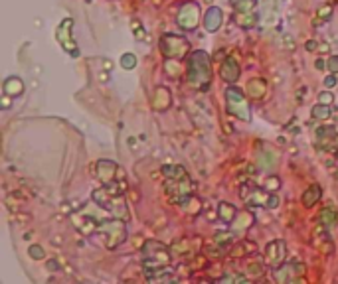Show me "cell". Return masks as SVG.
Returning a JSON list of instances; mask_svg holds the SVG:
<instances>
[{"label":"cell","mask_w":338,"mask_h":284,"mask_svg":"<svg viewBox=\"0 0 338 284\" xmlns=\"http://www.w3.org/2000/svg\"><path fill=\"white\" fill-rule=\"evenodd\" d=\"M186 81L194 89H206L212 81V57L204 50H196L188 55Z\"/></svg>","instance_id":"1"},{"label":"cell","mask_w":338,"mask_h":284,"mask_svg":"<svg viewBox=\"0 0 338 284\" xmlns=\"http://www.w3.org/2000/svg\"><path fill=\"white\" fill-rule=\"evenodd\" d=\"M172 260V253L164 243L148 239L143 245V269L144 272L158 271V269H166Z\"/></svg>","instance_id":"2"},{"label":"cell","mask_w":338,"mask_h":284,"mask_svg":"<svg viewBox=\"0 0 338 284\" xmlns=\"http://www.w3.org/2000/svg\"><path fill=\"white\" fill-rule=\"evenodd\" d=\"M95 235H99V239L103 241V245L107 249H117L119 245H123L127 241V223L123 217H113V219H103L99 221Z\"/></svg>","instance_id":"3"},{"label":"cell","mask_w":338,"mask_h":284,"mask_svg":"<svg viewBox=\"0 0 338 284\" xmlns=\"http://www.w3.org/2000/svg\"><path fill=\"white\" fill-rule=\"evenodd\" d=\"M226 111L232 116L239 118V120H251V109H249V101L243 95V91L235 85H230L226 89Z\"/></svg>","instance_id":"4"},{"label":"cell","mask_w":338,"mask_h":284,"mask_svg":"<svg viewBox=\"0 0 338 284\" xmlns=\"http://www.w3.org/2000/svg\"><path fill=\"white\" fill-rule=\"evenodd\" d=\"M192 190H194V181L190 180L188 174L182 176V178H164V192H166L172 204L182 206L184 201L192 195Z\"/></svg>","instance_id":"5"},{"label":"cell","mask_w":338,"mask_h":284,"mask_svg":"<svg viewBox=\"0 0 338 284\" xmlns=\"http://www.w3.org/2000/svg\"><path fill=\"white\" fill-rule=\"evenodd\" d=\"M190 52V44L184 36L178 34H164L160 38V53L166 59H182Z\"/></svg>","instance_id":"6"},{"label":"cell","mask_w":338,"mask_h":284,"mask_svg":"<svg viewBox=\"0 0 338 284\" xmlns=\"http://www.w3.org/2000/svg\"><path fill=\"white\" fill-rule=\"evenodd\" d=\"M241 197L246 199L247 206H257V207H265V209H277L279 204H281V199H279V195L275 194V192H269V190H259V188H249V194H247V190H241Z\"/></svg>","instance_id":"7"},{"label":"cell","mask_w":338,"mask_h":284,"mask_svg":"<svg viewBox=\"0 0 338 284\" xmlns=\"http://www.w3.org/2000/svg\"><path fill=\"white\" fill-rule=\"evenodd\" d=\"M200 20H202V10H200V4L194 2V0L184 2L178 14H176V24L182 30H186V32L196 30L198 24H200Z\"/></svg>","instance_id":"8"},{"label":"cell","mask_w":338,"mask_h":284,"mask_svg":"<svg viewBox=\"0 0 338 284\" xmlns=\"http://www.w3.org/2000/svg\"><path fill=\"white\" fill-rule=\"evenodd\" d=\"M305 274V265L303 262H283L277 269H273V278L279 284L297 282L301 276Z\"/></svg>","instance_id":"9"},{"label":"cell","mask_w":338,"mask_h":284,"mask_svg":"<svg viewBox=\"0 0 338 284\" xmlns=\"http://www.w3.org/2000/svg\"><path fill=\"white\" fill-rule=\"evenodd\" d=\"M287 257V245L283 239H275L269 245L265 247V253H263V258H265V265L271 267V269H277L279 265L285 262Z\"/></svg>","instance_id":"10"},{"label":"cell","mask_w":338,"mask_h":284,"mask_svg":"<svg viewBox=\"0 0 338 284\" xmlns=\"http://www.w3.org/2000/svg\"><path fill=\"white\" fill-rule=\"evenodd\" d=\"M95 172H97V180L101 181L103 186H109V184H113L119 178H123V172H121V168L113 160H97Z\"/></svg>","instance_id":"11"},{"label":"cell","mask_w":338,"mask_h":284,"mask_svg":"<svg viewBox=\"0 0 338 284\" xmlns=\"http://www.w3.org/2000/svg\"><path fill=\"white\" fill-rule=\"evenodd\" d=\"M71 26H73V20L71 18H65L64 22L58 26V32H55V38H58V42L64 46V50L69 55H78V44L73 42V38H71Z\"/></svg>","instance_id":"12"},{"label":"cell","mask_w":338,"mask_h":284,"mask_svg":"<svg viewBox=\"0 0 338 284\" xmlns=\"http://www.w3.org/2000/svg\"><path fill=\"white\" fill-rule=\"evenodd\" d=\"M239 73H241V69H239L237 59H235L234 55H228V57L221 62V67H220L221 81H226L228 85H234L235 81L239 79Z\"/></svg>","instance_id":"13"},{"label":"cell","mask_w":338,"mask_h":284,"mask_svg":"<svg viewBox=\"0 0 338 284\" xmlns=\"http://www.w3.org/2000/svg\"><path fill=\"white\" fill-rule=\"evenodd\" d=\"M223 24V10L220 6H210L204 16V28L206 32H218Z\"/></svg>","instance_id":"14"},{"label":"cell","mask_w":338,"mask_h":284,"mask_svg":"<svg viewBox=\"0 0 338 284\" xmlns=\"http://www.w3.org/2000/svg\"><path fill=\"white\" fill-rule=\"evenodd\" d=\"M91 197H93V201L97 204L99 207H103V209H115L117 207V201L121 199V197H115V195H111L109 194V190L107 188H99V190H95L91 194Z\"/></svg>","instance_id":"15"},{"label":"cell","mask_w":338,"mask_h":284,"mask_svg":"<svg viewBox=\"0 0 338 284\" xmlns=\"http://www.w3.org/2000/svg\"><path fill=\"white\" fill-rule=\"evenodd\" d=\"M234 22L243 30H251L259 22V14L253 12V10H235Z\"/></svg>","instance_id":"16"},{"label":"cell","mask_w":338,"mask_h":284,"mask_svg":"<svg viewBox=\"0 0 338 284\" xmlns=\"http://www.w3.org/2000/svg\"><path fill=\"white\" fill-rule=\"evenodd\" d=\"M336 140V129L334 127H318L316 129V146L323 148H330L332 142Z\"/></svg>","instance_id":"17"},{"label":"cell","mask_w":338,"mask_h":284,"mask_svg":"<svg viewBox=\"0 0 338 284\" xmlns=\"http://www.w3.org/2000/svg\"><path fill=\"white\" fill-rule=\"evenodd\" d=\"M170 105H172V95L166 87H156L155 91V99H153V107L156 111H166Z\"/></svg>","instance_id":"18"},{"label":"cell","mask_w":338,"mask_h":284,"mask_svg":"<svg viewBox=\"0 0 338 284\" xmlns=\"http://www.w3.org/2000/svg\"><path fill=\"white\" fill-rule=\"evenodd\" d=\"M336 221H338V211L332 206L325 207L321 211V215H318V223H321V227L326 229V231L328 229H334L336 227Z\"/></svg>","instance_id":"19"},{"label":"cell","mask_w":338,"mask_h":284,"mask_svg":"<svg viewBox=\"0 0 338 284\" xmlns=\"http://www.w3.org/2000/svg\"><path fill=\"white\" fill-rule=\"evenodd\" d=\"M247 95H249L251 99H255V101L263 99V97L267 95V83L259 77L251 79V81L247 83Z\"/></svg>","instance_id":"20"},{"label":"cell","mask_w":338,"mask_h":284,"mask_svg":"<svg viewBox=\"0 0 338 284\" xmlns=\"http://www.w3.org/2000/svg\"><path fill=\"white\" fill-rule=\"evenodd\" d=\"M144 278L148 280V282H174L176 280V276L170 272V269H158V271H148L144 272Z\"/></svg>","instance_id":"21"},{"label":"cell","mask_w":338,"mask_h":284,"mask_svg":"<svg viewBox=\"0 0 338 284\" xmlns=\"http://www.w3.org/2000/svg\"><path fill=\"white\" fill-rule=\"evenodd\" d=\"M218 215H220V219L223 223H234L235 217L239 215V211H237V207L232 206V204H228V201H220L218 204Z\"/></svg>","instance_id":"22"},{"label":"cell","mask_w":338,"mask_h":284,"mask_svg":"<svg viewBox=\"0 0 338 284\" xmlns=\"http://www.w3.org/2000/svg\"><path fill=\"white\" fill-rule=\"evenodd\" d=\"M323 197V190H321V186H311L309 190H305L303 195H301V201H303V206L305 207H312L318 204V199Z\"/></svg>","instance_id":"23"},{"label":"cell","mask_w":338,"mask_h":284,"mask_svg":"<svg viewBox=\"0 0 338 284\" xmlns=\"http://www.w3.org/2000/svg\"><path fill=\"white\" fill-rule=\"evenodd\" d=\"M2 89H4L6 95H10V97H18V95L24 93V83H22V79L20 77H8L4 81Z\"/></svg>","instance_id":"24"},{"label":"cell","mask_w":338,"mask_h":284,"mask_svg":"<svg viewBox=\"0 0 338 284\" xmlns=\"http://www.w3.org/2000/svg\"><path fill=\"white\" fill-rule=\"evenodd\" d=\"M330 115H332V107L325 103H316L311 111V116L312 118H316V120H328Z\"/></svg>","instance_id":"25"},{"label":"cell","mask_w":338,"mask_h":284,"mask_svg":"<svg viewBox=\"0 0 338 284\" xmlns=\"http://www.w3.org/2000/svg\"><path fill=\"white\" fill-rule=\"evenodd\" d=\"M160 172H162L164 178H182V176H186V170L182 166H178V164H166V166L160 168Z\"/></svg>","instance_id":"26"},{"label":"cell","mask_w":338,"mask_h":284,"mask_svg":"<svg viewBox=\"0 0 338 284\" xmlns=\"http://www.w3.org/2000/svg\"><path fill=\"white\" fill-rule=\"evenodd\" d=\"M180 59H166L164 62V71H166V75L170 77H178L180 75V71H182V65L178 64Z\"/></svg>","instance_id":"27"},{"label":"cell","mask_w":338,"mask_h":284,"mask_svg":"<svg viewBox=\"0 0 338 284\" xmlns=\"http://www.w3.org/2000/svg\"><path fill=\"white\" fill-rule=\"evenodd\" d=\"M249 276L247 274H241V272H228L220 276V282H247Z\"/></svg>","instance_id":"28"},{"label":"cell","mask_w":338,"mask_h":284,"mask_svg":"<svg viewBox=\"0 0 338 284\" xmlns=\"http://www.w3.org/2000/svg\"><path fill=\"white\" fill-rule=\"evenodd\" d=\"M330 16H332V6H330V4L321 6V8H318V18L314 20V26H318V24H323V22H328Z\"/></svg>","instance_id":"29"},{"label":"cell","mask_w":338,"mask_h":284,"mask_svg":"<svg viewBox=\"0 0 338 284\" xmlns=\"http://www.w3.org/2000/svg\"><path fill=\"white\" fill-rule=\"evenodd\" d=\"M235 10H253L257 0H230Z\"/></svg>","instance_id":"30"},{"label":"cell","mask_w":338,"mask_h":284,"mask_svg":"<svg viewBox=\"0 0 338 284\" xmlns=\"http://www.w3.org/2000/svg\"><path fill=\"white\" fill-rule=\"evenodd\" d=\"M121 67L123 69H135L137 67V55L135 53H125L121 57Z\"/></svg>","instance_id":"31"},{"label":"cell","mask_w":338,"mask_h":284,"mask_svg":"<svg viewBox=\"0 0 338 284\" xmlns=\"http://www.w3.org/2000/svg\"><path fill=\"white\" fill-rule=\"evenodd\" d=\"M265 190H269V192H277L279 188H281V180L275 176V174H269V178L265 180V186H263Z\"/></svg>","instance_id":"32"},{"label":"cell","mask_w":338,"mask_h":284,"mask_svg":"<svg viewBox=\"0 0 338 284\" xmlns=\"http://www.w3.org/2000/svg\"><path fill=\"white\" fill-rule=\"evenodd\" d=\"M247 272H249V274H247L249 278H257V276L263 274V269H261L259 262H251V265L247 267Z\"/></svg>","instance_id":"33"},{"label":"cell","mask_w":338,"mask_h":284,"mask_svg":"<svg viewBox=\"0 0 338 284\" xmlns=\"http://www.w3.org/2000/svg\"><path fill=\"white\" fill-rule=\"evenodd\" d=\"M28 253H30V257L36 258V260H42V258H46V253H44V249L40 245H32L28 249Z\"/></svg>","instance_id":"34"},{"label":"cell","mask_w":338,"mask_h":284,"mask_svg":"<svg viewBox=\"0 0 338 284\" xmlns=\"http://www.w3.org/2000/svg\"><path fill=\"white\" fill-rule=\"evenodd\" d=\"M326 69H328L330 73H338V55H330V57L326 59Z\"/></svg>","instance_id":"35"},{"label":"cell","mask_w":338,"mask_h":284,"mask_svg":"<svg viewBox=\"0 0 338 284\" xmlns=\"http://www.w3.org/2000/svg\"><path fill=\"white\" fill-rule=\"evenodd\" d=\"M318 103L332 105V103H334V95H332L330 91H323V93L318 95Z\"/></svg>","instance_id":"36"},{"label":"cell","mask_w":338,"mask_h":284,"mask_svg":"<svg viewBox=\"0 0 338 284\" xmlns=\"http://www.w3.org/2000/svg\"><path fill=\"white\" fill-rule=\"evenodd\" d=\"M230 241H232V237H230L228 233H218V235H216V243H218V245H228Z\"/></svg>","instance_id":"37"},{"label":"cell","mask_w":338,"mask_h":284,"mask_svg":"<svg viewBox=\"0 0 338 284\" xmlns=\"http://www.w3.org/2000/svg\"><path fill=\"white\" fill-rule=\"evenodd\" d=\"M336 83H338L336 73H330V75H328V77L325 79V87H326V89H332V87H334Z\"/></svg>","instance_id":"38"},{"label":"cell","mask_w":338,"mask_h":284,"mask_svg":"<svg viewBox=\"0 0 338 284\" xmlns=\"http://www.w3.org/2000/svg\"><path fill=\"white\" fill-rule=\"evenodd\" d=\"M10 99H12V97L4 93V99H2V107H4V109H8V107H10Z\"/></svg>","instance_id":"39"},{"label":"cell","mask_w":338,"mask_h":284,"mask_svg":"<svg viewBox=\"0 0 338 284\" xmlns=\"http://www.w3.org/2000/svg\"><path fill=\"white\" fill-rule=\"evenodd\" d=\"M316 48H318V44H316V42H307V50H309V52H314V50H316Z\"/></svg>","instance_id":"40"},{"label":"cell","mask_w":338,"mask_h":284,"mask_svg":"<svg viewBox=\"0 0 338 284\" xmlns=\"http://www.w3.org/2000/svg\"><path fill=\"white\" fill-rule=\"evenodd\" d=\"M314 67H316V69H325L326 62H325V59H316V62H314Z\"/></svg>","instance_id":"41"},{"label":"cell","mask_w":338,"mask_h":284,"mask_svg":"<svg viewBox=\"0 0 338 284\" xmlns=\"http://www.w3.org/2000/svg\"><path fill=\"white\" fill-rule=\"evenodd\" d=\"M48 267H50V271H58V262L55 260H48Z\"/></svg>","instance_id":"42"}]
</instances>
